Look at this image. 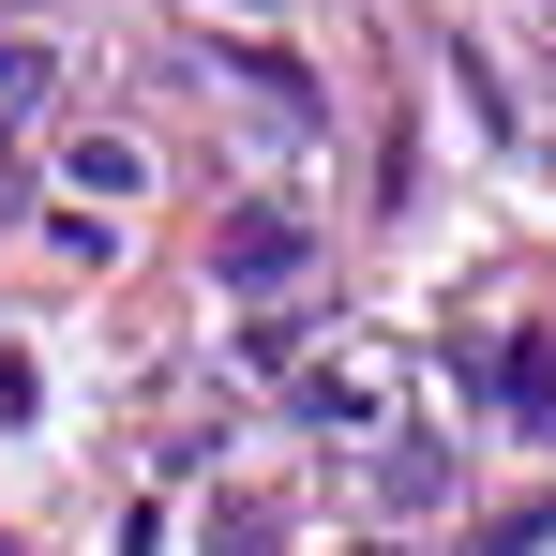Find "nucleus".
Masks as SVG:
<instances>
[{"instance_id": "1", "label": "nucleus", "mask_w": 556, "mask_h": 556, "mask_svg": "<svg viewBox=\"0 0 556 556\" xmlns=\"http://www.w3.org/2000/svg\"><path fill=\"white\" fill-rule=\"evenodd\" d=\"M211 271H226V286H286V271H316V226H301V211H241Z\"/></svg>"}, {"instance_id": "2", "label": "nucleus", "mask_w": 556, "mask_h": 556, "mask_svg": "<svg viewBox=\"0 0 556 556\" xmlns=\"http://www.w3.org/2000/svg\"><path fill=\"white\" fill-rule=\"evenodd\" d=\"M136 181H151L136 136H76V195H136Z\"/></svg>"}]
</instances>
